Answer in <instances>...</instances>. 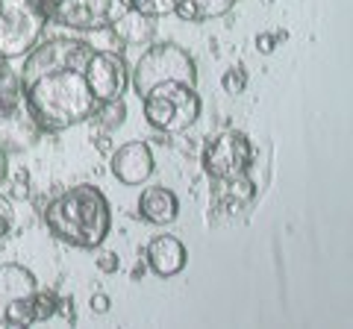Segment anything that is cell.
Returning a JSON list of instances; mask_svg holds the SVG:
<instances>
[{
  "label": "cell",
  "instance_id": "obj_17",
  "mask_svg": "<svg viewBox=\"0 0 353 329\" xmlns=\"http://www.w3.org/2000/svg\"><path fill=\"white\" fill-rule=\"evenodd\" d=\"M94 115H101V124L106 129H112L118 124H124V103H121V97H118V100H106V103L97 106Z\"/></svg>",
  "mask_w": 353,
  "mask_h": 329
},
{
  "label": "cell",
  "instance_id": "obj_4",
  "mask_svg": "<svg viewBox=\"0 0 353 329\" xmlns=\"http://www.w3.org/2000/svg\"><path fill=\"white\" fill-rule=\"evenodd\" d=\"M162 83H183L197 89V65L192 53L174 41H159V45L150 41V47L132 65V92L139 97Z\"/></svg>",
  "mask_w": 353,
  "mask_h": 329
},
{
  "label": "cell",
  "instance_id": "obj_1",
  "mask_svg": "<svg viewBox=\"0 0 353 329\" xmlns=\"http://www.w3.org/2000/svg\"><path fill=\"white\" fill-rule=\"evenodd\" d=\"M94 45L83 39H48L24 53L21 94L30 120L41 133H62L94 118L97 103L85 83V62Z\"/></svg>",
  "mask_w": 353,
  "mask_h": 329
},
{
  "label": "cell",
  "instance_id": "obj_18",
  "mask_svg": "<svg viewBox=\"0 0 353 329\" xmlns=\"http://www.w3.org/2000/svg\"><path fill=\"white\" fill-rule=\"evenodd\" d=\"M221 85H224L227 94H241L248 89V71L241 65H233V68H227L224 76H221Z\"/></svg>",
  "mask_w": 353,
  "mask_h": 329
},
{
  "label": "cell",
  "instance_id": "obj_23",
  "mask_svg": "<svg viewBox=\"0 0 353 329\" xmlns=\"http://www.w3.org/2000/svg\"><path fill=\"white\" fill-rule=\"evenodd\" d=\"M274 41H277V39L268 36V32H259V36H256V50H259V53H271L274 47H277Z\"/></svg>",
  "mask_w": 353,
  "mask_h": 329
},
{
  "label": "cell",
  "instance_id": "obj_22",
  "mask_svg": "<svg viewBox=\"0 0 353 329\" xmlns=\"http://www.w3.org/2000/svg\"><path fill=\"white\" fill-rule=\"evenodd\" d=\"M109 306H112V300H109V294H101V291H97L94 297H92V312H94V315L109 312Z\"/></svg>",
  "mask_w": 353,
  "mask_h": 329
},
{
  "label": "cell",
  "instance_id": "obj_21",
  "mask_svg": "<svg viewBox=\"0 0 353 329\" xmlns=\"http://www.w3.org/2000/svg\"><path fill=\"white\" fill-rule=\"evenodd\" d=\"M97 268L106 270V273H115L118 270V256L115 253H101L97 256Z\"/></svg>",
  "mask_w": 353,
  "mask_h": 329
},
{
  "label": "cell",
  "instance_id": "obj_15",
  "mask_svg": "<svg viewBox=\"0 0 353 329\" xmlns=\"http://www.w3.org/2000/svg\"><path fill=\"white\" fill-rule=\"evenodd\" d=\"M59 312V297L53 291H41L36 294V306H32V323H44Z\"/></svg>",
  "mask_w": 353,
  "mask_h": 329
},
{
  "label": "cell",
  "instance_id": "obj_3",
  "mask_svg": "<svg viewBox=\"0 0 353 329\" xmlns=\"http://www.w3.org/2000/svg\"><path fill=\"white\" fill-rule=\"evenodd\" d=\"M145 103V120L162 136H180L189 127H194V120L201 118L203 103L194 85L183 83H162L141 97Z\"/></svg>",
  "mask_w": 353,
  "mask_h": 329
},
{
  "label": "cell",
  "instance_id": "obj_13",
  "mask_svg": "<svg viewBox=\"0 0 353 329\" xmlns=\"http://www.w3.org/2000/svg\"><path fill=\"white\" fill-rule=\"evenodd\" d=\"M109 30H112L121 41H127V45H150L153 32H157V18L141 15V12H136V9H130V12L121 15Z\"/></svg>",
  "mask_w": 353,
  "mask_h": 329
},
{
  "label": "cell",
  "instance_id": "obj_6",
  "mask_svg": "<svg viewBox=\"0 0 353 329\" xmlns=\"http://www.w3.org/2000/svg\"><path fill=\"white\" fill-rule=\"evenodd\" d=\"M44 18L77 32H103L132 9V0H41Z\"/></svg>",
  "mask_w": 353,
  "mask_h": 329
},
{
  "label": "cell",
  "instance_id": "obj_7",
  "mask_svg": "<svg viewBox=\"0 0 353 329\" xmlns=\"http://www.w3.org/2000/svg\"><path fill=\"white\" fill-rule=\"evenodd\" d=\"M39 282L18 262L0 265V326H30Z\"/></svg>",
  "mask_w": 353,
  "mask_h": 329
},
{
  "label": "cell",
  "instance_id": "obj_20",
  "mask_svg": "<svg viewBox=\"0 0 353 329\" xmlns=\"http://www.w3.org/2000/svg\"><path fill=\"white\" fill-rule=\"evenodd\" d=\"M15 200H27L30 197V173L27 171H15V191H12Z\"/></svg>",
  "mask_w": 353,
  "mask_h": 329
},
{
  "label": "cell",
  "instance_id": "obj_24",
  "mask_svg": "<svg viewBox=\"0 0 353 329\" xmlns=\"http://www.w3.org/2000/svg\"><path fill=\"white\" fill-rule=\"evenodd\" d=\"M6 177H9V156H6V150L0 147V185L6 182Z\"/></svg>",
  "mask_w": 353,
  "mask_h": 329
},
{
  "label": "cell",
  "instance_id": "obj_16",
  "mask_svg": "<svg viewBox=\"0 0 353 329\" xmlns=\"http://www.w3.org/2000/svg\"><path fill=\"white\" fill-rule=\"evenodd\" d=\"M174 6H176V0H132V9L141 15H150V18L174 15Z\"/></svg>",
  "mask_w": 353,
  "mask_h": 329
},
{
  "label": "cell",
  "instance_id": "obj_19",
  "mask_svg": "<svg viewBox=\"0 0 353 329\" xmlns=\"http://www.w3.org/2000/svg\"><path fill=\"white\" fill-rule=\"evenodd\" d=\"M12 226H15V209L12 200L6 194H0V247L12 238Z\"/></svg>",
  "mask_w": 353,
  "mask_h": 329
},
{
  "label": "cell",
  "instance_id": "obj_5",
  "mask_svg": "<svg viewBox=\"0 0 353 329\" xmlns=\"http://www.w3.org/2000/svg\"><path fill=\"white\" fill-rule=\"evenodd\" d=\"M48 27L41 0H0V62L18 59L39 45Z\"/></svg>",
  "mask_w": 353,
  "mask_h": 329
},
{
  "label": "cell",
  "instance_id": "obj_14",
  "mask_svg": "<svg viewBox=\"0 0 353 329\" xmlns=\"http://www.w3.org/2000/svg\"><path fill=\"white\" fill-rule=\"evenodd\" d=\"M236 3L239 0H176L174 15L183 21H192V24H201V21L224 18Z\"/></svg>",
  "mask_w": 353,
  "mask_h": 329
},
{
  "label": "cell",
  "instance_id": "obj_8",
  "mask_svg": "<svg viewBox=\"0 0 353 329\" xmlns=\"http://www.w3.org/2000/svg\"><path fill=\"white\" fill-rule=\"evenodd\" d=\"M250 159H253V145L239 129H224V133L209 138L203 147V171L215 182L241 177L250 168Z\"/></svg>",
  "mask_w": 353,
  "mask_h": 329
},
{
  "label": "cell",
  "instance_id": "obj_2",
  "mask_svg": "<svg viewBox=\"0 0 353 329\" xmlns=\"http://www.w3.org/2000/svg\"><path fill=\"white\" fill-rule=\"evenodd\" d=\"M44 224L53 238L80 250H97L112 229V206L97 185H74L53 197L44 209Z\"/></svg>",
  "mask_w": 353,
  "mask_h": 329
},
{
  "label": "cell",
  "instance_id": "obj_12",
  "mask_svg": "<svg viewBox=\"0 0 353 329\" xmlns=\"http://www.w3.org/2000/svg\"><path fill=\"white\" fill-rule=\"evenodd\" d=\"M139 212L153 226H168L180 217V200L165 185H148L139 197Z\"/></svg>",
  "mask_w": 353,
  "mask_h": 329
},
{
  "label": "cell",
  "instance_id": "obj_9",
  "mask_svg": "<svg viewBox=\"0 0 353 329\" xmlns=\"http://www.w3.org/2000/svg\"><path fill=\"white\" fill-rule=\"evenodd\" d=\"M85 83H88V89H92L97 103L124 97L127 85H130V68H127L124 56H121L118 50L94 47L92 56L85 62Z\"/></svg>",
  "mask_w": 353,
  "mask_h": 329
},
{
  "label": "cell",
  "instance_id": "obj_10",
  "mask_svg": "<svg viewBox=\"0 0 353 329\" xmlns=\"http://www.w3.org/2000/svg\"><path fill=\"white\" fill-rule=\"evenodd\" d=\"M109 171L124 185H145L157 171V159H153V150L145 141H127L112 153Z\"/></svg>",
  "mask_w": 353,
  "mask_h": 329
},
{
  "label": "cell",
  "instance_id": "obj_11",
  "mask_svg": "<svg viewBox=\"0 0 353 329\" xmlns=\"http://www.w3.org/2000/svg\"><path fill=\"white\" fill-rule=\"evenodd\" d=\"M145 262H148V268L157 273V277L171 279V277H176V273L185 268L189 253H185V244H183L180 238H174V235H157V238L148 241Z\"/></svg>",
  "mask_w": 353,
  "mask_h": 329
}]
</instances>
